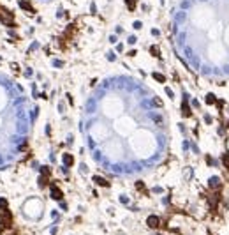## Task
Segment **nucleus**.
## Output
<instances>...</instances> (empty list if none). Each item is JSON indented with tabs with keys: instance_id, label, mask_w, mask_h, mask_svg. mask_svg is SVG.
I'll return each instance as SVG.
<instances>
[{
	"instance_id": "obj_14",
	"label": "nucleus",
	"mask_w": 229,
	"mask_h": 235,
	"mask_svg": "<svg viewBox=\"0 0 229 235\" xmlns=\"http://www.w3.org/2000/svg\"><path fill=\"white\" fill-rule=\"evenodd\" d=\"M153 78H155L159 83H164V81H166V78H164L162 74H159V73H153Z\"/></svg>"
},
{
	"instance_id": "obj_12",
	"label": "nucleus",
	"mask_w": 229,
	"mask_h": 235,
	"mask_svg": "<svg viewBox=\"0 0 229 235\" xmlns=\"http://www.w3.org/2000/svg\"><path fill=\"white\" fill-rule=\"evenodd\" d=\"M215 103H217V99H215L213 94H208V96H206V104H215Z\"/></svg>"
},
{
	"instance_id": "obj_4",
	"label": "nucleus",
	"mask_w": 229,
	"mask_h": 235,
	"mask_svg": "<svg viewBox=\"0 0 229 235\" xmlns=\"http://www.w3.org/2000/svg\"><path fill=\"white\" fill-rule=\"evenodd\" d=\"M19 7H21V9H25L27 12H34V11H35V9L27 2V0H19Z\"/></svg>"
},
{
	"instance_id": "obj_17",
	"label": "nucleus",
	"mask_w": 229,
	"mask_h": 235,
	"mask_svg": "<svg viewBox=\"0 0 229 235\" xmlns=\"http://www.w3.org/2000/svg\"><path fill=\"white\" fill-rule=\"evenodd\" d=\"M136 189H139V191H145V184H143L141 180H137V182H136Z\"/></svg>"
},
{
	"instance_id": "obj_13",
	"label": "nucleus",
	"mask_w": 229,
	"mask_h": 235,
	"mask_svg": "<svg viewBox=\"0 0 229 235\" xmlns=\"http://www.w3.org/2000/svg\"><path fill=\"white\" fill-rule=\"evenodd\" d=\"M7 207H9L7 200L6 198H0V210H7Z\"/></svg>"
},
{
	"instance_id": "obj_2",
	"label": "nucleus",
	"mask_w": 229,
	"mask_h": 235,
	"mask_svg": "<svg viewBox=\"0 0 229 235\" xmlns=\"http://www.w3.org/2000/svg\"><path fill=\"white\" fill-rule=\"evenodd\" d=\"M51 198H53V200H58V202L63 198V193L60 191V187H57V186H51Z\"/></svg>"
},
{
	"instance_id": "obj_8",
	"label": "nucleus",
	"mask_w": 229,
	"mask_h": 235,
	"mask_svg": "<svg viewBox=\"0 0 229 235\" xmlns=\"http://www.w3.org/2000/svg\"><path fill=\"white\" fill-rule=\"evenodd\" d=\"M210 187H213V189L220 187V180H219V177H212V179H210Z\"/></svg>"
},
{
	"instance_id": "obj_1",
	"label": "nucleus",
	"mask_w": 229,
	"mask_h": 235,
	"mask_svg": "<svg viewBox=\"0 0 229 235\" xmlns=\"http://www.w3.org/2000/svg\"><path fill=\"white\" fill-rule=\"evenodd\" d=\"M0 19H2V23L9 25V27H14V19H12V14L9 11H2V7H0Z\"/></svg>"
},
{
	"instance_id": "obj_9",
	"label": "nucleus",
	"mask_w": 229,
	"mask_h": 235,
	"mask_svg": "<svg viewBox=\"0 0 229 235\" xmlns=\"http://www.w3.org/2000/svg\"><path fill=\"white\" fill-rule=\"evenodd\" d=\"M222 164H224V168L229 172V154H224V156H222Z\"/></svg>"
},
{
	"instance_id": "obj_7",
	"label": "nucleus",
	"mask_w": 229,
	"mask_h": 235,
	"mask_svg": "<svg viewBox=\"0 0 229 235\" xmlns=\"http://www.w3.org/2000/svg\"><path fill=\"white\" fill-rule=\"evenodd\" d=\"M94 182L99 184V186H102V187H108V186H109V182H108L106 179H102V177H94Z\"/></svg>"
},
{
	"instance_id": "obj_15",
	"label": "nucleus",
	"mask_w": 229,
	"mask_h": 235,
	"mask_svg": "<svg viewBox=\"0 0 229 235\" xmlns=\"http://www.w3.org/2000/svg\"><path fill=\"white\" fill-rule=\"evenodd\" d=\"M41 173H42L44 177H50V168H48V166H42V168H41Z\"/></svg>"
},
{
	"instance_id": "obj_3",
	"label": "nucleus",
	"mask_w": 229,
	"mask_h": 235,
	"mask_svg": "<svg viewBox=\"0 0 229 235\" xmlns=\"http://www.w3.org/2000/svg\"><path fill=\"white\" fill-rule=\"evenodd\" d=\"M146 225H148L150 228H159V226H160V219H159L157 216H148Z\"/></svg>"
},
{
	"instance_id": "obj_11",
	"label": "nucleus",
	"mask_w": 229,
	"mask_h": 235,
	"mask_svg": "<svg viewBox=\"0 0 229 235\" xmlns=\"http://www.w3.org/2000/svg\"><path fill=\"white\" fill-rule=\"evenodd\" d=\"M125 4H127V9L129 11H134L136 9V0H125Z\"/></svg>"
},
{
	"instance_id": "obj_5",
	"label": "nucleus",
	"mask_w": 229,
	"mask_h": 235,
	"mask_svg": "<svg viewBox=\"0 0 229 235\" xmlns=\"http://www.w3.org/2000/svg\"><path fill=\"white\" fill-rule=\"evenodd\" d=\"M181 115L183 117H190V108H189L187 101H183V104H181Z\"/></svg>"
},
{
	"instance_id": "obj_19",
	"label": "nucleus",
	"mask_w": 229,
	"mask_h": 235,
	"mask_svg": "<svg viewBox=\"0 0 229 235\" xmlns=\"http://www.w3.org/2000/svg\"><path fill=\"white\" fill-rule=\"evenodd\" d=\"M227 129H229V122H227Z\"/></svg>"
},
{
	"instance_id": "obj_18",
	"label": "nucleus",
	"mask_w": 229,
	"mask_h": 235,
	"mask_svg": "<svg viewBox=\"0 0 229 235\" xmlns=\"http://www.w3.org/2000/svg\"><path fill=\"white\" fill-rule=\"evenodd\" d=\"M153 103H155V104H157V106H162V101H160V99H155V101H153Z\"/></svg>"
},
{
	"instance_id": "obj_10",
	"label": "nucleus",
	"mask_w": 229,
	"mask_h": 235,
	"mask_svg": "<svg viewBox=\"0 0 229 235\" xmlns=\"http://www.w3.org/2000/svg\"><path fill=\"white\" fill-rule=\"evenodd\" d=\"M46 186H48V177L41 175V177H39V187H46Z\"/></svg>"
},
{
	"instance_id": "obj_6",
	"label": "nucleus",
	"mask_w": 229,
	"mask_h": 235,
	"mask_svg": "<svg viewBox=\"0 0 229 235\" xmlns=\"http://www.w3.org/2000/svg\"><path fill=\"white\" fill-rule=\"evenodd\" d=\"M62 159H63V164H65V166H72V164H74V157H72L71 154H63Z\"/></svg>"
},
{
	"instance_id": "obj_16",
	"label": "nucleus",
	"mask_w": 229,
	"mask_h": 235,
	"mask_svg": "<svg viewBox=\"0 0 229 235\" xmlns=\"http://www.w3.org/2000/svg\"><path fill=\"white\" fill-rule=\"evenodd\" d=\"M150 53H152L153 57H159V55H160V53H159V48H157V46H152V48H150Z\"/></svg>"
}]
</instances>
